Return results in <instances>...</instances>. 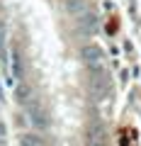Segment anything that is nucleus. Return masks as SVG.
Wrapping results in <instances>:
<instances>
[{"label": "nucleus", "mask_w": 141, "mask_h": 146, "mask_svg": "<svg viewBox=\"0 0 141 146\" xmlns=\"http://www.w3.org/2000/svg\"><path fill=\"white\" fill-rule=\"evenodd\" d=\"M24 112H27V119H29L34 127H39V129L46 127V112H44V107L37 102V100H29V102L24 105Z\"/></svg>", "instance_id": "1"}, {"label": "nucleus", "mask_w": 141, "mask_h": 146, "mask_svg": "<svg viewBox=\"0 0 141 146\" xmlns=\"http://www.w3.org/2000/svg\"><path fill=\"white\" fill-rule=\"evenodd\" d=\"M83 58H85V63L93 66V68H102V63H105V54H102V49H100L97 44L83 46Z\"/></svg>", "instance_id": "2"}, {"label": "nucleus", "mask_w": 141, "mask_h": 146, "mask_svg": "<svg viewBox=\"0 0 141 146\" xmlns=\"http://www.w3.org/2000/svg\"><path fill=\"white\" fill-rule=\"evenodd\" d=\"M88 134H90V144L93 146H105V129H102V124H93Z\"/></svg>", "instance_id": "3"}, {"label": "nucleus", "mask_w": 141, "mask_h": 146, "mask_svg": "<svg viewBox=\"0 0 141 146\" xmlns=\"http://www.w3.org/2000/svg\"><path fill=\"white\" fill-rule=\"evenodd\" d=\"M15 95H17V100H20L22 105H27V102L32 100L29 85H27V83H22V80H20V83H15Z\"/></svg>", "instance_id": "4"}, {"label": "nucleus", "mask_w": 141, "mask_h": 146, "mask_svg": "<svg viewBox=\"0 0 141 146\" xmlns=\"http://www.w3.org/2000/svg\"><path fill=\"white\" fill-rule=\"evenodd\" d=\"M12 76L17 80L22 78V58H20V49L12 46Z\"/></svg>", "instance_id": "5"}, {"label": "nucleus", "mask_w": 141, "mask_h": 146, "mask_svg": "<svg viewBox=\"0 0 141 146\" xmlns=\"http://www.w3.org/2000/svg\"><path fill=\"white\" fill-rule=\"evenodd\" d=\"M20 146H44V144H42V139L37 134H24L22 141H20Z\"/></svg>", "instance_id": "6"}, {"label": "nucleus", "mask_w": 141, "mask_h": 146, "mask_svg": "<svg viewBox=\"0 0 141 146\" xmlns=\"http://www.w3.org/2000/svg\"><path fill=\"white\" fill-rule=\"evenodd\" d=\"M5 141V127H3V122H0V144Z\"/></svg>", "instance_id": "7"}]
</instances>
